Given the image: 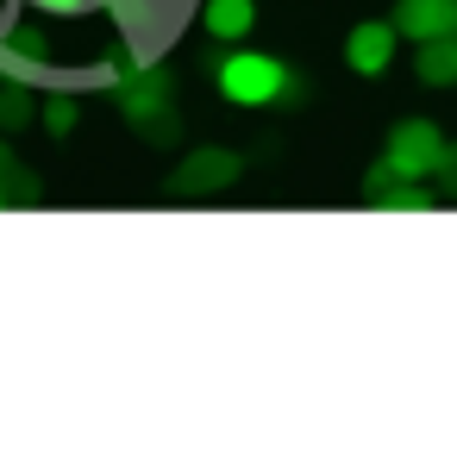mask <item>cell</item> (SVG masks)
I'll return each mask as SVG.
<instances>
[{"mask_svg": "<svg viewBox=\"0 0 457 457\" xmlns=\"http://www.w3.org/2000/svg\"><path fill=\"white\" fill-rule=\"evenodd\" d=\"M238 157L232 151H188L182 163H176V176H170V188L176 195H220V188H232L238 182Z\"/></svg>", "mask_w": 457, "mask_h": 457, "instance_id": "cell-4", "label": "cell"}, {"mask_svg": "<svg viewBox=\"0 0 457 457\" xmlns=\"http://www.w3.org/2000/svg\"><path fill=\"white\" fill-rule=\"evenodd\" d=\"M376 207H382V213H432L438 201L426 195V182H401V188H382Z\"/></svg>", "mask_w": 457, "mask_h": 457, "instance_id": "cell-9", "label": "cell"}, {"mask_svg": "<svg viewBox=\"0 0 457 457\" xmlns=\"http://www.w3.org/2000/svg\"><path fill=\"white\" fill-rule=\"evenodd\" d=\"M38 107H32V95L26 88H0V126H26Z\"/></svg>", "mask_w": 457, "mask_h": 457, "instance_id": "cell-12", "label": "cell"}, {"mask_svg": "<svg viewBox=\"0 0 457 457\" xmlns=\"http://www.w3.org/2000/svg\"><path fill=\"white\" fill-rule=\"evenodd\" d=\"M395 51H401L395 20H363V26H351V38H345V70H351V76H382V70L395 63Z\"/></svg>", "mask_w": 457, "mask_h": 457, "instance_id": "cell-3", "label": "cell"}, {"mask_svg": "<svg viewBox=\"0 0 457 457\" xmlns=\"http://www.w3.org/2000/svg\"><path fill=\"white\" fill-rule=\"evenodd\" d=\"M38 120H45V132H51V138H70L82 113H76V101H70V95H51V101L38 107Z\"/></svg>", "mask_w": 457, "mask_h": 457, "instance_id": "cell-10", "label": "cell"}, {"mask_svg": "<svg viewBox=\"0 0 457 457\" xmlns=\"http://www.w3.org/2000/svg\"><path fill=\"white\" fill-rule=\"evenodd\" d=\"M438 163H445V132L432 120H401L382 145V170L395 182H426V176H438Z\"/></svg>", "mask_w": 457, "mask_h": 457, "instance_id": "cell-2", "label": "cell"}, {"mask_svg": "<svg viewBox=\"0 0 457 457\" xmlns=\"http://www.w3.org/2000/svg\"><path fill=\"white\" fill-rule=\"evenodd\" d=\"M26 7H32L38 20H82V13L101 7V0H26Z\"/></svg>", "mask_w": 457, "mask_h": 457, "instance_id": "cell-11", "label": "cell"}, {"mask_svg": "<svg viewBox=\"0 0 457 457\" xmlns=\"http://www.w3.org/2000/svg\"><path fill=\"white\" fill-rule=\"evenodd\" d=\"M438 176H445V188H457V145H445V163H438Z\"/></svg>", "mask_w": 457, "mask_h": 457, "instance_id": "cell-13", "label": "cell"}, {"mask_svg": "<svg viewBox=\"0 0 457 457\" xmlns=\"http://www.w3.org/2000/svg\"><path fill=\"white\" fill-rule=\"evenodd\" d=\"M413 70H420L426 88H457V32L426 38V45L413 51Z\"/></svg>", "mask_w": 457, "mask_h": 457, "instance_id": "cell-8", "label": "cell"}, {"mask_svg": "<svg viewBox=\"0 0 457 457\" xmlns=\"http://www.w3.org/2000/svg\"><path fill=\"white\" fill-rule=\"evenodd\" d=\"M220 95L232 101V107H276L295 82H288V70L270 57V51H226L220 57Z\"/></svg>", "mask_w": 457, "mask_h": 457, "instance_id": "cell-1", "label": "cell"}, {"mask_svg": "<svg viewBox=\"0 0 457 457\" xmlns=\"http://www.w3.org/2000/svg\"><path fill=\"white\" fill-rule=\"evenodd\" d=\"M0 207H7V188H0Z\"/></svg>", "mask_w": 457, "mask_h": 457, "instance_id": "cell-14", "label": "cell"}, {"mask_svg": "<svg viewBox=\"0 0 457 457\" xmlns=\"http://www.w3.org/2000/svg\"><path fill=\"white\" fill-rule=\"evenodd\" d=\"M257 26V0H201V32L220 45H245Z\"/></svg>", "mask_w": 457, "mask_h": 457, "instance_id": "cell-7", "label": "cell"}, {"mask_svg": "<svg viewBox=\"0 0 457 457\" xmlns=\"http://www.w3.org/2000/svg\"><path fill=\"white\" fill-rule=\"evenodd\" d=\"M120 113H126L132 126H157V120L170 113V82H163L151 63H132V76L120 82Z\"/></svg>", "mask_w": 457, "mask_h": 457, "instance_id": "cell-5", "label": "cell"}, {"mask_svg": "<svg viewBox=\"0 0 457 457\" xmlns=\"http://www.w3.org/2000/svg\"><path fill=\"white\" fill-rule=\"evenodd\" d=\"M395 32L407 45H426V38L457 32V0H401V7H395Z\"/></svg>", "mask_w": 457, "mask_h": 457, "instance_id": "cell-6", "label": "cell"}]
</instances>
